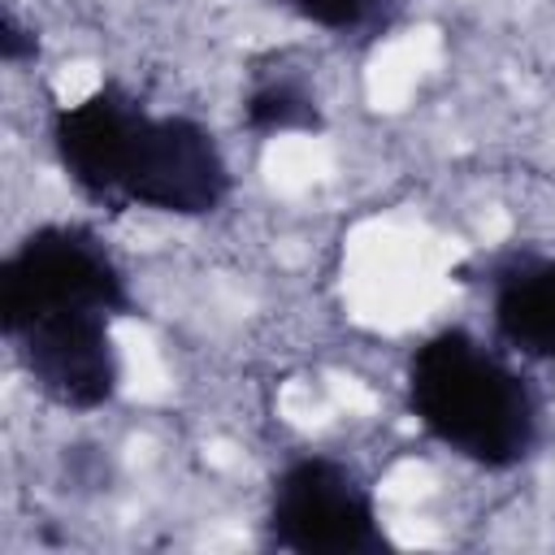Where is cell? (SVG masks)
<instances>
[{
	"label": "cell",
	"instance_id": "6",
	"mask_svg": "<svg viewBox=\"0 0 555 555\" xmlns=\"http://www.w3.org/2000/svg\"><path fill=\"white\" fill-rule=\"evenodd\" d=\"M490 338L520 360L555 364V251L512 247L477 264Z\"/></svg>",
	"mask_w": 555,
	"mask_h": 555
},
{
	"label": "cell",
	"instance_id": "4",
	"mask_svg": "<svg viewBox=\"0 0 555 555\" xmlns=\"http://www.w3.org/2000/svg\"><path fill=\"white\" fill-rule=\"evenodd\" d=\"M139 317L130 273L87 221H39L0 260V330L48 312Z\"/></svg>",
	"mask_w": 555,
	"mask_h": 555
},
{
	"label": "cell",
	"instance_id": "8",
	"mask_svg": "<svg viewBox=\"0 0 555 555\" xmlns=\"http://www.w3.org/2000/svg\"><path fill=\"white\" fill-rule=\"evenodd\" d=\"M264 4L338 43H377L395 30L403 13V0H264Z\"/></svg>",
	"mask_w": 555,
	"mask_h": 555
},
{
	"label": "cell",
	"instance_id": "9",
	"mask_svg": "<svg viewBox=\"0 0 555 555\" xmlns=\"http://www.w3.org/2000/svg\"><path fill=\"white\" fill-rule=\"evenodd\" d=\"M39 56H43L39 30H35L13 4H4V13H0V61H4L9 69H26V65H35Z\"/></svg>",
	"mask_w": 555,
	"mask_h": 555
},
{
	"label": "cell",
	"instance_id": "5",
	"mask_svg": "<svg viewBox=\"0 0 555 555\" xmlns=\"http://www.w3.org/2000/svg\"><path fill=\"white\" fill-rule=\"evenodd\" d=\"M17 373L39 399L61 412L91 416L121 395L117 317L108 312H48L0 330Z\"/></svg>",
	"mask_w": 555,
	"mask_h": 555
},
{
	"label": "cell",
	"instance_id": "2",
	"mask_svg": "<svg viewBox=\"0 0 555 555\" xmlns=\"http://www.w3.org/2000/svg\"><path fill=\"white\" fill-rule=\"evenodd\" d=\"M412 425L481 473H516L546 442V403L516 356L464 325L425 334L403 360Z\"/></svg>",
	"mask_w": 555,
	"mask_h": 555
},
{
	"label": "cell",
	"instance_id": "3",
	"mask_svg": "<svg viewBox=\"0 0 555 555\" xmlns=\"http://www.w3.org/2000/svg\"><path fill=\"white\" fill-rule=\"evenodd\" d=\"M260 542L291 555H382L395 551L377 490L334 451H295L264 490Z\"/></svg>",
	"mask_w": 555,
	"mask_h": 555
},
{
	"label": "cell",
	"instance_id": "1",
	"mask_svg": "<svg viewBox=\"0 0 555 555\" xmlns=\"http://www.w3.org/2000/svg\"><path fill=\"white\" fill-rule=\"evenodd\" d=\"M48 152L65 186L104 212L204 221L234 199V165L217 130L152 108L117 78L48 113Z\"/></svg>",
	"mask_w": 555,
	"mask_h": 555
},
{
	"label": "cell",
	"instance_id": "7",
	"mask_svg": "<svg viewBox=\"0 0 555 555\" xmlns=\"http://www.w3.org/2000/svg\"><path fill=\"white\" fill-rule=\"evenodd\" d=\"M238 126L251 139H286V134H321L325 130V104L308 74L291 65L256 69L243 100H238Z\"/></svg>",
	"mask_w": 555,
	"mask_h": 555
}]
</instances>
